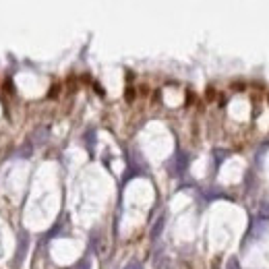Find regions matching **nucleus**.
I'll list each match as a JSON object with an SVG mask.
<instances>
[{
	"instance_id": "f257e3e1",
	"label": "nucleus",
	"mask_w": 269,
	"mask_h": 269,
	"mask_svg": "<svg viewBox=\"0 0 269 269\" xmlns=\"http://www.w3.org/2000/svg\"><path fill=\"white\" fill-rule=\"evenodd\" d=\"M27 244H29V238H27V234H21V238H19L17 253H15V267H19V265H21L23 257H25V251H27Z\"/></svg>"
},
{
	"instance_id": "f03ea898",
	"label": "nucleus",
	"mask_w": 269,
	"mask_h": 269,
	"mask_svg": "<svg viewBox=\"0 0 269 269\" xmlns=\"http://www.w3.org/2000/svg\"><path fill=\"white\" fill-rule=\"evenodd\" d=\"M226 269H240V263H238V259H234V257H230V259H228Z\"/></svg>"
},
{
	"instance_id": "7ed1b4c3",
	"label": "nucleus",
	"mask_w": 269,
	"mask_h": 269,
	"mask_svg": "<svg viewBox=\"0 0 269 269\" xmlns=\"http://www.w3.org/2000/svg\"><path fill=\"white\" fill-rule=\"evenodd\" d=\"M75 269H91V265H89V259H81V261L77 263Z\"/></svg>"
},
{
	"instance_id": "20e7f679",
	"label": "nucleus",
	"mask_w": 269,
	"mask_h": 269,
	"mask_svg": "<svg viewBox=\"0 0 269 269\" xmlns=\"http://www.w3.org/2000/svg\"><path fill=\"white\" fill-rule=\"evenodd\" d=\"M159 269H172V263H170V259H162L159 261V265H157Z\"/></svg>"
},
{
	"instance_id": "39448f33",
	"label": "nucleus",
	"mask_w": 269,
	"mask_h": 269,
	"mask_svg": "<svg viewBox=\"0 0 269 269\" xmlns=\"http://www.w3.org/2000/svg\"><path fill=\"white\" fill-rule=\"evenodd\" d=\"M124 269H143V267H141V263H139V261H131Z\"/></svg>"
},
{
	"instance_id": "423d86ee",
	"label": "nucleus",
	"mask_w": 269,
	"mask_h": 269,
	"mask_svg": "<svg viewBox=\"0 0 269 269\" xmlns=\"http://www.w3.org/2000/svg\"><path fill=\"white\" fill-rule=\"evenodd\" d=\"M162 224H164V220H159V222H157V226L153 228V238L159 234V230H162Z\"/></svg>"
}]
</instances>
